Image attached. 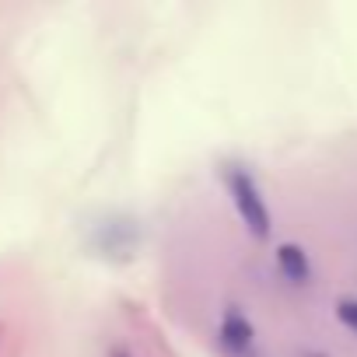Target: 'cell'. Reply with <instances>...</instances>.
<instances>
[{
    "label": "cell",
    "instance_id": "cell-3",
    "mask_svg": "<svg viewBox=\"0 0 357 357\" xmlns=\"http://www.w3.org/2000/svg\"><path fill=\"white\" fill-rule=\"evenodd\" d=\"M252 322L238 312V308H228L225 312V322H221V340H225V347H231L235 354H245V350H252Z\"/></svg>",
    "mask_w": 357,
    "mask_h": 357
},
{
    "label": "cell",
    "instance_id": "cell-4",
    "mask_svg": "<svg viewBox=\"0 0 357 357\" xmlns=\"http://www.w3.org/2000/svg\"><path fill=\"white\" fill-rule=\"evenodd\" d=\"M336 319H340L350 333H357V298H340V301H336Z\"/></svg>",
    "mask_w": 357,
    "mask_h": 357
},
{
    "label": "cell",
    "instance_id": "cell-5",
    "mask_svg": "<svg viewBox=\"0 0 357 357\" xmlns=\"http://www.w3.org/2000/svg\"><path fill=\"white\" fill-rule=\"evenodd\" d=\"M116 357H130V354H123V350H119V354H116Z\"/></svg>",
    "mask_w": 357,
    "mask_h": 357
},
{
    "label": "cell",
    "instance_id": "cell-2",
    "mask_svg": "<svg viewBox=\"0 0 357 357\" xmlns=\"http://www.w3.org/2000/svg\"><path fill=\"white\" fill-rule=\"evenodd\" d=\"M277 266H280L284 280H291V284H308V280H312L308 252H305L301 245H294V242H287V245L277 249Z\"/></svg>",
    "mask_w": 357,
    "mask_h": 357
},
{
    "label": "cell",
    "instance_id": "cell-1",
    "mask_svg": "<svg viewBox=\"0 0 357 357\" xmlns=\"http://www.w3.org/2000/svg\"><path fill=\"white\" fill-rule=\"evenodd\" d=\"M228 193L235 200V211L242 218V225L249 228L252 238H266L270 235V207L256 186V178L245 168H228Z\"/></svg>",
    "mask_w": 357,
    "mask_h": 357
}]
</instances>
